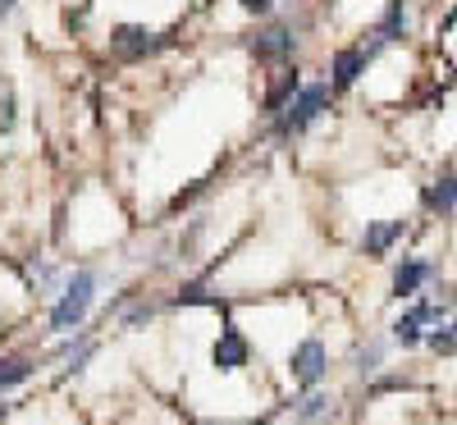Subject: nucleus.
Instances as JSON below:
<instances>
[{"instance_id": "18", "label": "nucleus", "mask_w": 457, "mask_h": 425, "mask_svg": "<svg viewBox=\"0 0 457 425\" xmlns=\"http://www.w3.org/2000/svg\"><path fill=\"white\" fill-rule=\"evenodd\" d=\"M270 5H275V0H243V10H252V14H265Z\"/></svg>"}, {"instance_id": "15", "label": "nucleus", "mask_w": 457, "mask_h": 425, "mask_svg": "<svg viewBox=\"0 0 457 425\" xmlns=\"http://www.w3.org/2000/svg\"><path fill=\"white\" fill-rule=\"evenodd\" d=\"M325 412H329V398H325V394L302 398V407H297V416H302V421H316V416H325Z\"/></svg>"}, {"instance_id": "13", "label": "nucleus", "mask_w": 457, "mask_h": 425, "mask_svg": "<svg viewBox=\"0 0 457 425\" xmlns=\"http://www.w3.org/2000/svg\"><path fill=\"white\" fill-rule=\"evenodd\" d=\"M297 92H302V88H297V73H284V79L270 88V96H265V110H270V114H279V110H284V105H288Z\"/></svg>"}, {"instance_id": "1", "label": "nucleus", "mask_w": 457, "mask_h": 425, "mask_svg": "<svg viewBox=\"0 0 457 425\" xmlns=\"http://www.w3.org/2000/svg\"><path fill=\"white\" fill-rule=\"evenodd\" d=\"M92 293H96V275L92 270H79V275L69 279L64 297L55 302V312H51V329L69 334V329H79L83 316H87V306H92Z\"/></svg>"}, {"instance_id": "16", "label": "nucleus", "mask_w": 457, "mask_h": 425, "mask_svg": "<svg viewBox=\"0 0 457 425\" xmlns=\"http://www.w3.org/2000/svg\"><path fill=\"white\" fill-rule=\"evenodd\" d=\"M430 347H439V353H453V347H457V321H453L448 329H435V334H430Z\"/></svg>"}, {"instance_id": "11", "label": "nucleus", "mask_w": 457, "mask_h": 425, "mask_svg": "<svg viewBox=\"0 0 457 425\" xmlns=\"http://www.w3.org/2000/svg\"><path fill=\"white\" fill-rule=\"evenodd\" d=\"M403 220H389V224H375V229H366V238H361V247L370 252V256H379V252H385L394 238H403Z\"/></svg>"}, {"instance_id": "4", "label": "nucleus", "mask_w": 457, "mask_h": 425, "mask_svg": "<svg viewBox=\"0 0 457 425\" xmlns=\"http://www.w3.org/2000/svg\"><path fill=\"white\" fill-rule=\"evenodd\" d=\"M430 321H439V306L435 302H416L411 312L394 325V343H403V347H411V343H421L426 338V325Z\"/></svg>"}, {"instance_id": "8", "label": "nucleus", "mask_w": 457, "mask_h": 425, "mask_svg": "<svg viewBox=\"0 0 457 425\" xmlns=\"http://www.w3.org/2000/svg\"><path fill=\"white\" fill-rule=\"evenodd\" d=\"M293 46H297L293 28H270V32L256 37V55H261V60H279V55H288Z\"/></svg>"}, {"instance_id": "2", "label": "nucleus", "mask_w": 457, "mask_h": 425, "mask_svg": "<svg viewBox=\"0 0 457 425\" xmlns=\"http://www.w3.org/2000/svg\"><path fill=\"white\" fill-rule=\"evenodd\" d=\"M325 101H329V88H302L288 105H284V114H279V129L284 133H302V129H307L312 120H316V114L325 110Z\"/></svg>"}, {"instance_id": "14", "label": "nucleus", "mask_w": 457, "mask_h": 425, "mask_svg": "<svg viewBox=\"0 0 457 425\" xmlns=\"http://www.w3.org/2000/svg\"><path fill=\"white\" fill-rule=\"evenodd\" d=\"M28 375H32V362H23V357L0 362V389H10V384H23Z\"/></svg>"}, {"instance_id": "5", "label": "nucleus", "mask_w": 457, "mask_h": 425, "mask_svg": "<svg viewBox=\"0 0 457 425\" xmlns=\"http://www.w3.org/2000/svg\"><path fill=\"white\" fill-rule=\"evenodd\" d=\"M215 366H220V371L247 366V338H243L234 325H224V334H220V343H215Z\"/></svg>"}, {"instance_id": "7", "label": "nucleus", "mask_w": 457, "mask_h": 425, "mask_svg": "<svg viewBox=\"0 0 457 425\" xmlns=\"http://www.w3.org/2000/svg\"><path fill=\"white\" fill-rule=\"evenodd\" d=\"M110 46L120 55H146V51H156L161 42H156V32H146V28H114Z\"/></svg>"}, {"instance_id": "10", "label": "nucleus", "mask_w": 457, "mask_h": 425, "mask_svg": "<svg viewBox=\"0 0 457 425\" xmlns=\"http://www.w3.org/2000/svg\"><path fill=\"white\" fill-rule=\"evenodd\" d=\"M407 28V10H403V0H389V10H385V23L375 28V42H370V55L379 51V46H389L394 37Z\"/></svg>"}, {"instance_id": "3", "label": "nucleus", "mask_w": 457, "mask_h": 425, "mask_svg": "<svg viewBox=\"0 0 457 425\" xmlns=\"http://www.w3.org/2000/svg\"><path fill=\"white\" fill-rule=\"evenodd\" d=\"M325 366H329V362H325V343H320V338H307V343L293 353V366H288V371H293V379L302 384V389H316V384L325 379Z\"/></svg>"}, {"instance_id": "17", "label": "nucleus", "mask_w": 457, "mask_h": 425, "mask_svg": "<svg viewBox=\"0 0 457 425\" xmlns=\"http://www.w3.org/2000/svg\"><path fill=\"white\" fill-rule=\"evenodd\" d=\"M379 353H385V347H379V343H370V347H366V353L357 357V371H361V375H370V371L379 366Z\"/></svg>"}, {"instance_id": "12", "label": "nucleus", "mask_w": 457, "mask_h": 425, "mask_svg": "<svg viewBox=\"0 0 457 425\" xmlns=\"http://www.w3.org/2000/svg\"><path fill=\"white\" fill-rule=\"evenodd\" d=\"M426 206H430V211H453V206H457V179H453V174L426 188Z\"/></svg>"}, {"instance_id": "9", "label": "nucleus", "mask_w": 457, "mask_h": 425, "mask_svg": "<svg viewBox=\"0 0 457 425\" xmlns=\"http://www.w3.org/2000/svg\"><path fill=\"white\" fill-rule=\"evenodd\" d=\"M370 51H338L334 55V88H353L357 83V73L366 69Z\"/></svg>"}, {"instance_id": "6", "label": "nucleus", "mask_w": 457, "mask_h": 425, "mask_svg": "<svg viewBox=\"0 0 457 425\" xmlns=\"http://www.w3.org/2000/svg\"><path fill=\"white\" fill-rule=\"evenodd\" d=\"M430 275H435L430 261H403V265L394 270V297H411Z\"/></svg>"}]
</instances>
